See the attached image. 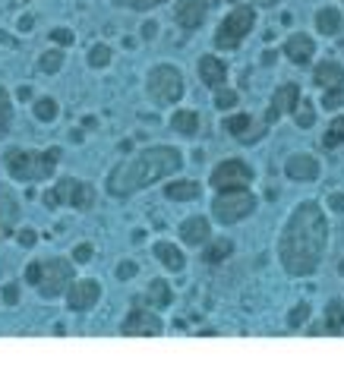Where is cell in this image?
Masks as SVG:
<instances>
[{
	"label": "cell",
	"mask_w": 344,
	"mask_h": 372,
	"mask_svg": "<svg viewBox=\"0 0 344 372\" xmlns=\"http://www.w3.org/2000/svg\"><path fill=\"white\" fill-rule=\"evenodd\" d=\"M329 246V221L319 202L306 199L287 214L278 237V262L291 277H310L322 265Z\"/></svg>",
	"instance_id": "cell-1"
},
{
	"label": "cell",
	"mask_w": 344,
	"mask_h": 372,
	"mask_svg": "<svg viewBox=\"0 0 344 372\" xmlns=\"http://www.w3.org/2000/svg\"><path fill=\"white\" fill-rule=\"evenodd\" d=\"M180 167H184V155H180L174 145H149V149L136 151L133 158L117 164L108 174L104 186H108L111 195L127 199V195H133V193H139V189L152 186V183L165 180V177L177 174Z\"/></svg>",
	"instance_id": "cell-2"
},
{
	"label": "cell",
	"mask_w": 344,
	"mask_h": 372,
	"mask_svg": "<svg viewBox=\"0 0 344 372\" xmlns=\"http://www.w3.org/2000/svg\"><path fill=\"white\" fill-rule=\"evenodd\" d=\"M73 259L64 256H51V259H39V262H29L26 268V281L39 290V296L45 300H57L67 296V290L76 281V271H73Z\"/></svg>",
	"instance_id": "cell-3"
},
{
	"label": "cell",
	"mask_w": 344,
	"mask_h": 372,
	"mask_svg": "<svg viewBox=\"0 0 344 372\" xmlns=\"http://www.w3.org/2000/svg\"><path fill=\"white\" fill-rule=\"evenodd\" d=\"M57 161H60V149H45V151L7 149L4 151V167H7V174L20 183L51 180L54 170H57Z\"/></svg>",
	"instance_id": "cell-4"
},
{
	"label": "cell",
	"mask_w": 344,
	"mask_h": 372,
	"mask_svg": "<svg viewBox=\"0 0 344 372\" xmlns=\"http://www.w3.org/2000/svg\"><path fill=\"white\" fill-rule=\"evenodd\" d=\"M146 92L158 107L177 104L184 98V73L177 67H171V63H158L146 76Z\"/></svg>",
	"instance_id": "cell-5"
},
{
	"label": "cell",
	"mask_w": 344,
	"mask_h": 372,
	"mask_svg": "<svg viewBox=\"0 0 344 372\" xmlns=\"http://www.w3.org/2000/svg\"><path fill=\"white\" fill-rule=\"evenodd\" d=\"M253 25H256V10L247 4H237L234 10L221 19V25L215 29V48L218 50H237L243 41H247L249 32H253Z\"/></svg>",
	"instance_id": "cell-6"
},
{
	"label": "cell",
	"mask_w": 344,
	"mask_h": 372,
	"mask_svg": "<svg viewBox=\"0 0 344 372\" xmlns=\"http://www.w3.org/2000/svg\"><path fill=\"white\" fill-rule=\"evenodd\" d=\"M256 212V195L249 189H224L212 199V218L218 224H237Z\"/></svg>",
	"instance_id": "cell-7"
},
{
	"label": "cell",
	"mask_w": 344,
	"mask_h": 372,
	"mask_svg": "<svg viewBox=\"0 0 344 372\" xmlns=\"http://www.w3.org/2000/svg\"><path fill=\"white\" fill-rule=\"evenodd\" d=\"M256 170L249 167L247 161H240V158H224V161H218V167L212 170L209 183L215 193H224V189H247L249 183H253Z\"/></svg>",
	"instance_id": "cell-8"
},
{
	"label": "cell",
	"mask_w": 344,
	"mask_h": 372,
	"mask_svg": "<svg viewBox=\"0 0 344 372\" xmlns=\"http://www.w3.org/2000/svg\"><path fill=\"white\" fill-rule=\"evenodd\" d=\"M161 331H165L161 315L146 306H133L121 325V334H127V338H158Z\"/></svg>",
	"instance_id": "cell-9"
},
{
	"label": "cell",
	"mask_w": 344,
	"mask_h": 372,
	"mask_svg": "<svg viewBox=\"0 0 344 372\" xmlns=\"http://www.w3.org/2000/svg\"><path fill=\"white\" fill-rule=\"evenodd\" d=\"M300 107V85L297 82H281L275 88L272 101H268V111H266V123L272 126L275 120H281L284 113H294Z\"/></svg>",
	"instance_id": "cell-10"
},
{
	"label": "cell",
	"mask_w": 344,
	"mask_h": 372,
	"mask_svg": "<svg viewBox=\"0 0 344 372\" xmlns=\"http://www.w3.org/2000/svg\"><path fill=\"white\" fill-rule=\"evenodd\" d=\"M102 300V284L95 277H85V281H73V287L67 290V306L73 312H89V309L98 306Z\"/></svg>",
	"instance_id": "cell-11"
},
{
	"label": "cell",
	"mask_w": 344,
	"mask_h": 372,
	"mask_svg": "<svg viewBox=\"0 0 344 372\" xmlns=\"http://www.w3.org/2000/svg\"><path fill=\"white\" fill-rule=\"evenodd\" d=\"M224 130H228L231 136L237 139V142L253 145V142H259V139L266 136L268 123H266V120H262V123H256L249 113H231V117L224 120Z\"/></svg>",
	"instance_id": "cell-12"
},
{
	"label": "cell",
	"mask_w": 344,
	"mask_h": 372,
	"mask_svg": "<svg viewBox=\"0 0 344 372\" xmlns=\"http://www.w3.org/2000/svg\"><path fill=\"white\" fill-rule=\"evenodd\" d=\"M205 16H209V4L205 0H177V6H174V19L186 32H196L205 22Z\"/></svg>",
	"instance_id": "cell-13"
},
{
	"label": "cell",
	"mask_w": 344,
	"mask_h": 372,
	"mask_svg": "<svg viewBox=\"0 0 344 372\" xmlns=\"http://www.w3.org/2000/svg\"><path fill=\"white\" fill-rule=\"evenodd\" d=\"M284 174L291 177V180H316L319 174H322V164H319L316 155H306V151H297V155H291L284 161Z\"/></svg>",
	"instance_id": "cell-14"
},
{
	"label": "cell",
	"mask_w": 344,
	"mask_h": 372,
	"mask_svg": "<svg viewBox=\"0 0 344 372\" xmlns=\"http://www.w3.org/2000/svg\"><path fill=\"white\" fill-rule=\"evenodd\" d=\"M312 54H316V41L310 35H303V32H294L284 41V57L291 63H297V67H306L312 60Z\"/></svg>",
	"instance_id": "cell-15"
},
{
	"label": "cell",
	"mask_w": 344,
	"mask_h": 372,
	"mask_svg": "<svg viewBox=\"0 0 344 372\" xmlns=\"http://www.w3.org/2000/svg\"><path fill=\"white\" fill-rule=\"evenodd\" d=\"M180 240H184L186 246H205L212 240L209 218H202V214H193V218H186L184 224H180Z\"/></svg>",
	"instance_id": "cell-16"
},
{
	"label": "cell",
	"mask_w": 344,
	"mask_h": 372,
	"mask_svg": "<svg viewBox=\"0 0 344 372\" xmlns=\"http://www.w3.org/2000/svg\"><path fill=\"white\" fill-rule=\"evenodd\" d=\"M312 82L319 88H344V67L338 60H319V67L312 69Z\"/></svg>",
	"instance_id": "cell-17"
},
{
	"label": "cell",
	"mask_w": 344,
	"mask_h": 372,
	"mask_svg": "<svg viewBox=\"0 0 344 372\" xmlns=\"http://www.w3.org/2000/svg\"><path fill=\"white\" fill-rule=\"evenodd\" d=\"M199 76H202V82L209 88H221L228 82V67L215 54H202L199 57Z\"/></svg>",
	"instance_id": "cell-18"
},
{
	"label": "cell",
	"mask_w": 344,
	"mask_h": 372,
	"mask_svg": "<svg viewBox=\"0 0 344 372\" xmlns=\"http://www.w3.org/2000/svg\"><path fill=\"white\" fill-rule=\"evenodd\" d=\"M95 202H98L95 186L73 177V183H70V208H76V212H89V208H95Z\"/></svg>",
	"instance_id": "cell-19"
},
{
	"label": "cell",
	"mask_w": 344,
	"mask_h": 372,
	"mask_svg": "<svg viewBox=\"0 0 344 372\" xmlns=\"http://www.w3.org/2000/svg\"><path fill=\"white\" fill-rule=\"evenodd\" d=\"M165 195L171 202H196L202 195V186L196 180H174L165 186Z\"/></svg>",
	"instance_id": "cell-20"
},
{
	"label": "cell",
	"mask_w": 344,
	"mask_h": 372,
	"mask_svg": "<svg viewBox=\"0 0 344 372\" xmlns=\"http://www.w3.org/2000/svg\"><path fill=\"white\" fill-rule=\"evenodd\" d=\"M341 25H344V19H341V13H338L335 6H322V10L316 13V29H319V35L335 38L338 32H341Z\"/></svg>",
	"instance_id": "cell-21"
},
{
	"label": "cell",
	"mask_w": 344,
	"mask_h": 372,
	"mask_svg": "<svg viewBox=\"0 0 344 372\" xmlns=\"http://www.w3.org/2000/svg\"><path fill=\"white\" fill-rule=\"evenodd\" d=\"M231 252H234V240L215 237L209 246H205L202 262H205V265H221V262H228V259H231Z\"/></svg>",
	"instance_id": "cell-22"
},
{
	"label": "cell",
	"mask_w": 344,
	"mask_h": 372,
	"mask_svg": "<svg viewBox=\"0 0 344 372\" xmlns=\"http://www.w3.org/2000/svg\"><path fill=\"white\" fill-rule=\"evenodd\" d=\"M146 303H149L152 309H167V306L174 303L171 284L161 281V277H158V281H152V284H149V290H146Z\"/></svg>",
	"instance_id": "cell-23"
},
{
	"label": "cell",
	"mask_w": 344,
	"mask_h": 372,
	"mask_svg": "<svg viewBox=\"0 0 344 372\" xmlns=\"http://www.w3.org/2000/svg\"><path fill=\"white\" fill-rule=\"evenodd\" d=\"M155 259H158L167 271H184V252H180L174 243H165V240L155 243Z\"/></svg>",
	"instance_id": "cell-24"
},
{
	"label": "cell",
	"mask_w": 344,
	"mask_h": 372,
	"mask_svg": "<svg viewBox=\"0 0 344 372\" xmlns=\"http://www.w3.org/2000/svg\"><path fill=\"white\" fill-rule=\"evenodd\" d=\"M322 331L325 334H344V300H329Z\"/></svg>",
	"instance_id": "cell-25"
},
{
	"label": "cell",
	"mask_w": 344,
	"mask_h": 372,
	"mask_svg": "<svg viewBox=\"0 0 344 372\" xmlns=\"http://www.w3.org/2000/svg\"><path fill=\"white\" fill-rule=\"evenodd\" d=\"M70 183H73V177H60V180L45 193V205H48V208L70 205Z\"/></svg>",
	"instance_id": "cell-26"
},
{
	"label": "cell",
	"mask_w": 344,
	"mask_h": 372,
	"mask_svg": "<svg viewBox=\"0 0 344 372\" xmlns=\"http://www.w3.org/2000/svg\"><path fill=\"white\" fill-rule=\"evenodd\" d=\"M171 126L180 132V136H196L199 132V113L196 111H174Z\"/></svg>",
	"instance_id": "cell-27"
},
{
	"label": "cell",
	"mask_w": 344,
	"mask_h": 372,
	"mask_svg": "<svg viewBox=\"0 0 344 372\" xmlns=\"http://www.w3.org/2000/svg\"><path fill=\"white\" fill-rule=\"evenodd\" d=\"M16 218H20V205H16V199L0 189V227L10 230V227L16 224Z\"/></svg>",
	"instance_id": "cell-28"
},
{
	"label": "cell",
	"mask_w": 344,
	"mask_h": 372,
	"mask_svg": "<svg viewBox=\"0 0 344 372\" xmlns=\"http://www.w3.org/2000/svg\"><path fill=\"white\" fill-rule=\"evenodd\" d=\"M64 48H51V50H45V54L39 57V69L41 73H48V76H54V73H60L64 69Z\"/></svg>",
	"instance_id": "cell-29"
},
{
	"label": "cell",
	"mask_w": 344,
	"mask_h": 372,
	"mask_svg": "<svg viewBox=\"0 0 344 372\" xmlns=\"http://www.w3.org/2000/svg\"><path fill=\"white\" fill-rule=\"evenodd\" d=\"M57 113H60V107H57V101H54V98H39L32 104V117L41 120V123H54Z\"/></svg>",
	"instance_id": "cell-30"
},
{
	"label": "cell",
	"mask_w": 344,
	"mask_h": 372,
	"mask_svg": "<svg viewBox=\"0 0 344 372\" xmlns=\"http://www.w3.org/2000/svg\"><path fill=\"white\" fill-rule=\"evenodd\" d=\"M322 145L325 149H338V145H344V117H335L329 123V130H325V136H322Z\"/></svg>",
	"instance_id": "cell-31"
},
{
	"label": "cell",
	"mask_w": 344,
	"mask_h": 372,
	"mask_svg": "<svg viewBox=\"0 0 344 372\" xmlns=\"http://www.w3.org/2000/svg\"><path fill=\"white\" fill-rule=\"evenodd\" d=\"M10 123H13V101H10V92L0 85V136H7Z\"/></svg>",
	"instance_id": "cell-32"
},
{
	"label": "cell",
	"mask_w": 344,
	"mask_h": 372,
	"mask_svg": "<svg viewBox=\"0 0 344 372\" xmlns=\"http://www.w3.org/2000/svg\"><path fill=\"white\" fill-rule=\"evenodd\" d=\"M114 60V50L108 48V44H95V48L89 50V67H95V69H104L108 63Z\"/></svg>",
	"instance_id": "cell-33"
},
{
	"label": "cell",
	"mask_w": 344,
	"mask_h": 372,
	"mask_svg": "<svg viewBox=\"0 0 344 372\" xmlns=\"http://www.w3.org/2000/svg\"><path fill=\"white\" fill-rule=\"evenodd\" d=\"M237 101H240V95H237L234 88H228V85L215 88V107L218 111H231V107H237Z\"/></svg>",
	"instance_id": "cell-34"
},
{
	"label": "cell",
	"mask_w": 344,
	"mask_h": 372,
	"mask_svg": "<svg viewBox=\"0 0 344 372\" xmlns=\"http://www.w3.org/2000/svg\"><path fill=\"white\" fill-rule=\"evenodd\" d=\"M294 120H297V126L300 130H310L312 123H316V107L306 101V104H300L297 111H294Z\"/></svg>",
	"instance_id": "cell-35"
},
{
	"label": "cell",
	"mask_w": 344,
	"mask_h": 372,
	"mask_svg": "<svg viewBox=\"0 0 344 372\" xmlns=\"http://www.w3.org/2000/svg\"><path fill=\"white\" fill-rule=\"evenodd\" d=\"M306 319H310V303H297V306L287 312V328H300Z\"/></svg>",
	"instance_id": "cell-36"
},
{
	"label": "cell",
	"mask_w": 344,
	"mask_h": 372,
	"mask_svg": "<svg viewBox=\"0 0 344 372\" xmlns=\"http://www.w3.org/2000/svg\"><path fill=\"white\" fill-rule=\"evenodd\" d=\"M341 104H344V88H325V95H322L325 111H338Z\"/></svg>",
	"instance_id": "cell-37"
},
{
	"label": "cell",
	"mask_w": 344,
	"mask_h": 372,
	"mask_svg": "<svg viewBox=\"0 0 344 372\" xmlns=\"http://www.w3.org/2000/svg\"><path fill=\"white\" fill-rule=\"evenodd\" d=\"M0 300L7 303V306H16V303H20V284H16V281L4 284V290H0Z\"/></svg>",
	"instance_id": "cell-38"
},
{
	"label": "cell",
	"mask_w": 344,
	"mask_h": 372,
	"mask_svg": "<svg viewBox=\"0 0 344 372\" xmlns=\"http://www.w3.org/2000/svg\"><path fill=\"white\" fill-rule=\"evenodd\" d=\"M117 6H127V10H152V6L165 4V0H114Z\"/></svg>",
	"instance_id": "cell-39"
},
{
	"label": "cell",
	"mask_w": 344,
	"mask_h": 372,
	"mask_svg": "<svg viewBox=\"0 0 344 372\" xmlns=\"http://www.w3.org/2000/svg\"><path fill=\"white\" fill-rule=\"evenodd\" d=\"M51 41L57 44V48H70V44L76 41V38H73V32H70V29H54V32H51Z\"/></svg>",
	"instance_id": "cell-40"
},
{
	"label": "cell",
	"mask_w": 344,
	"mask_h": 372,
	"mask_svg": "<svg viewBox=\"0 0 344 372\" xmlns=\"http://www.w3.org/2000/svg\"><path fill=\"white\" fill-rule=\"evenodd\" d=\"M92 252H95V249H92V243H79L76 249H73V262H89Z\"/></svg>",
	"instance_id": "cell-41"
},
{
	"label": "cell",
	"mask_w": 344,
	"mask_h": 372,
	"mask_svg": "<svg viewBox=\"0 0 344 372\" xmlns=\"http://www.w3.org/2000/svg\"><path fill=\"white\" fill-rule=\"evenodd\" d=\"M136 271H139V265H136V262H121V265H117V277H121V281H130Z\"/></svg>",
	"instance_id": "cell-42"
},
{
	"label": "cell",
	"mask_w": 344,
	"mask_h": 372,
	"mask_svg": "<svg viewBox=\"0 0 344 372\" xmlns=\"http://www.w3.org/2000/svg\"><path fill=\"white\" fill-rule=\"evenodd\" d=\"M329 208L338 214H344V193H331L329 195Z\"/></svg>",
	"instance_id": "cell-43"
},
{
	"label": "cell",
	"mask_w": 344,
	"mask_h": 372,
	"mask_svg": "<svg viewBox=\"0 0 344 372\" xmlns=\"http://www.w3.org/2000/svg\"><path fill=\"white\" fill-rule=\"evenodd\" d=\"M16 237H20V246H35V240H39V233H35V230H29V227H26V230H20V233H16Z\"/></svg>",
	"instance_id": "cell-44"
},
{
	"label": "cell",
	"mask_w": 344,
	"mask_h": 372,
	"mask_svg": "<svg viewBox=\"0 0 344 372\" xmlns=\"http://www.w3.org/2000/svg\"><path fill=\"white\" fill-rule=\"evenodd\" d=\"M155 32H158V25H155V22H146V25H142V38H155Z\"/></svg>",
	"instance_id": "cell-45"
},
{
	"label": "cell",
	"mask_w": 344,
	"mask_h": 372,
	"mask_svg": "<svg viewBox=\"0 0 344 372\" xmlns=\"http://www.w3.org/2000/svg\"><path fill=\"white\" fill-rule=\"evenodd\" d=\"M0 44H10V48H13L16 41H13V38H10V35H7V32H0Z\"/></svg>",
	"instance_id": "cell-46"
},
{
	"label": "cell",
	"mask_w": 344,
	"mask_h": 372,
	"mask_svg": "<svg viewBox=\"0 0 344 372\" xmlns=\"http://www.w3.org/2000/svg\"><path fill=\"white\" fill-rule=\"evenodd\" d=\"M262 63H275V50H266V54H262Z\"/></svg>",
	"instance_id": "cell-47"
},
{
	"label": "cell",
	"mask_w": 344,
	"mask_h": 372,
	"mask_svg": "<svg viewBox=\"0 0 344 372\" xmlns=\"http://www.w3.org/2000/svg\"><path fill=\"white\" fill-rule=\"evenodd\" d=\"M253 4H259V6H275V4H281V0H253Z\"/></svg>",
	"instance_id": "cell-48"
},
{
	"label": "cell",
	"mask_w": 344,
	"mask_h": 372,
	"mask_svg": "<svg viewBox=\"0 0 344 372\" xmlns=\"http://www.w3.org/2000/svg\"><path fill=\"white\" fill-rule=\"evenodd\" d=\"M338 271H341V275H344V259H341V262H338Z\"/></svg>",
	"instance_id": "cell-49"
},
{
	"label": "cell",
	"mask_w": 344,
	"mask_h": 372,
	"mask_svg": "<svg viewBox=\"0 0 344 372\" xmlns=\"http://www.w3.org/2000/svg\"><path fill=\"white\" fill-rule=\"evenodd\" d=\"M205 4H218V0H205Z\"/></svg>",
	"instance_id": "cell-50"
}]
</instances>
